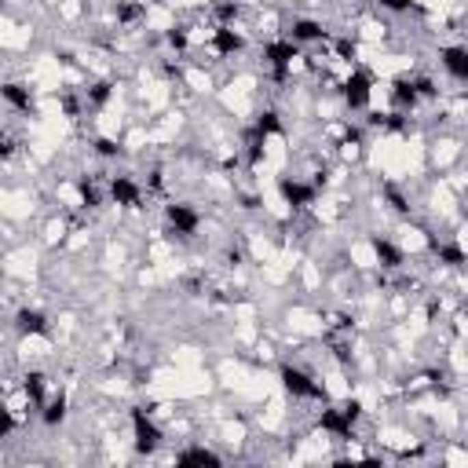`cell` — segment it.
I'll use <instances>...</instances> for the list:
<instances>
[{"mask_svg":"<svg viewBox=\"0 0 468 468\" xmlns=\"http://www.w3.org/2000/svg\"><path fill=\"white\" fill-rule=\"evenodd\" d=\"M260 135H268V132H282V125H278V114L274 110H268V114H260Z\"/></svg>","mask_w":468,"mask_h":468,"instance_id":"obj_15","label":"cell"},{"mask_svg":"<svg viewBox=\"0 0 468 468\" xmlns=\"http://www.w3.org/2000/svg\"><path fill=\"white\" fill-rule=\"evenodd\" d=\"M62 417H66V399L59 395V399H51V402H48V410H44V421H48V424H59Z\"/></svg>","mask_w":468,"mask_h":468,"instance_id":"obj_14","label":"cell"},{"mask_svg":"<svg viewBox=\"0 0 468 468\" xmlns=\"http://www.w3.org/2000/svg\"><path fill=\"white\" fill-rule=\"evenodd\" d=\"M278 190H282V198L289 201L293 209H304V205H311V201H315V187H304V183H296V179H282Z\"/></svg>","mask_w":468,"mask_h":468,"instance_id":"obj_4","label":"cell"},{"mask_svg":"<svg viewBox=\"0 0 468 468\" xmlns=\"http://www.w3.org/2000/svg\"><path fill=\"white\" fill-rule=\"evenodd\" d=\"M88 99H92V103H106V99H110V84H106V81L92 84V88H88Z\"/></svg>","mask_w":468,"mask_h":468,"instance_id":"obj_16","label":"cell"},{"mask_svg":"<svg viewBox=\"0 0 468 468\" xmlns=\"http://www.w3.org/2000/svg\"><path fill=\"white\" fill-rule=\"evenodd\" d=\"M216 51H223V55H234V51H242V37L234 34L231 26H220V29H216Z\"/></svg>","mask_w":468,"mask_h":468,"instance_id":"obj_9","label":"cell"},{"mask_svg":"<svg viewBox=\"0 0 468 468\" xmlns=\"http://www.w3.org/2000/svg\"><path fill=\"white\" fill-rule=\"evenodd\" d=\"M26 395L34 402L44 399V377H40V374H26Z\"/></svg>","mask_w":468,"mask_h":468,"instance_id":"obj_13","label":"cell"},{"mask_svg":"<svg viewBox=\"0 0 468 468\" xmlns=\"http://www.w3.org/2000/svg\"><path fill=\"white\" fill-rule=\"evenodd\" d=\"M4 95H8V103H15L18 110H26V114H29V106H34V99H29V92L23 88V84H8Z\"/></svg>","mask_w":468,"mask_h":468,"instance_id":"obj_12","label":"cell"},{"mask_svg":"<svg viewBox=\"0 0 468 468\" xmlns=\"http://www.w3.org/2000/svg\"><path fill=\"white\" fill-rule=\"evenodd\" d=\"M95 151H99L103 157H114L117 151H121V146H117L114 140H95Z\"/></svg>","mask_w":468,"mask_h":468,"instance_id":"obj_17","label":"cell"},{"mask_svg":"<svg viewBox=\"0 0 468 468\" xmlns=\"http://www.w3.org/2000/svg\"><path fill=\"white\" fill-rule=\"evenodd\" d=\"M132 424H135V450H140V454H154L157 443H161V432H157V424L146 417L143 410L132 413Z\"/></svg>","mask_w":468,"mask_h":468,"instance_id":"obj_1","label":"cell"},{"mask_svg":"<svg viewBox=\"0 0 468 468\" xmlns=\"http://www.w3.org/2000/svg\"><path fill=\"white\" fill-rule=\"evenodd\" d=\"M380 4H385V8H391V12H410V0H380Z\"/></svg>","mask_w":468,"mask_h":468,"instance_id":"obj_18","label":"cell"},{"mask_svg":"<svg viewBox=\"0 0 468 468\" xmlns=\"http://www.w3.org/2000/svg\"><path fill=\"white\" fill-rule=\"evenodd\" d=\"M318 37H326V29L311 23V18H300V23H293V40L300 44V40H318Z\"/></svg>","mask_w":468,"mask_h":468,"instance_id":"obj_11","label":"cell"},{"mask_svg":"<svg viewBox=\"0 0 468 468\" xmlns=\"http://www.w3.org/2000/svg\"><path fill=\"white\" fill-rule=\"evenodd\" d=\"M168 220H172L176 234H194L198 231V212L187 205H168Z\"/></svg>","mask_w":468,"mask_h":468,"instance_id":"obj_6","label":"cell"},{"mask_svg":"<svg viewBox=\"0 0 468 468\" xmlns=\"http://www.w3.org/2000/svg\"><path fill=\"white\" fill-rule=\"evenodd\" d=\"M110 194H114L117 205H140V187H135L129 176H117L110 183Z\"/></svg>","mask_w":468,"mask_h":468,"instance_id":"obj_7","label":"cell"},{"mask_svg":"<svg viewBox=\"0 0 468 468\" xmlns=\"http://www.w3.org/2000/svg\"><path fill=\"white\" fill-rule=\"evenodd\" d=\"M18 329H23V333H48V322H44V315L40 311H18Z\"/></svg>","mask_w":468,"mask_h":468,"instance_id":"obj_10","label":"cell"},{"mask_svg":"<svg viewBox=\"0 0 468 468\" xmlns=\"http://www.w3.org/2000/svg\"><path fill=\"white\" fill-rule=\"evenodd\" d=\"M282 380H285V388H289L293 395H300V399H322V388L311 385V377L300 374V369L285 366V369H282Z\"/></svg>","mask_w":468,"mask_h":468,"instance_id":"obj_2","label":"cell"},{"mask_svg":"<svg viewBox=\"0 0 468 468\" xmlns=\"http://www.w3.org/2000/svg\"><path fill=\"white\" fill-rule=\"evenodd\" d=\"M374 252H377V260L385 263V268H399V263H402V252L391 246V242H385V238H374Z\"/></svg>","mask_w":468,"mask_h":468,"instance_id":"obj_8","label":"cell"},{"mask_svg":"<svg viewBox=\"0 0 468 468\" xmlns=\"http://www.w3.org/2000/svg\"><path fill=\"white\" fill-rule=\"evenodd\" d=\"M443 66H446L450 77L468 81V48H446L443 51Z\"/></svg>","mask_w":468,"mask_h":468,"instance_id":"obj_5","label":"cell"},{"mask_svg":"<svg viewBox=\"0 0 468 468\" xmlns=\"http://www.w3.org/2000/svg\"><path fill=\"white\" fill-rule=\"evenodd\" d=\"M344 99H348V106H355V110L369 103V77L366 73H351L344 81Z\"/></svg>","mask_w":468,"mask_h":468,"instance_id":"obj_3","label":"cell"}]
</instances>
